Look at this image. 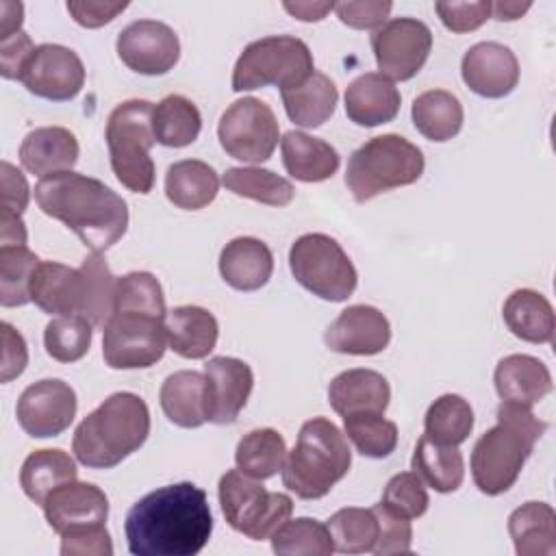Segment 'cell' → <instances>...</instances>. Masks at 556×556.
<instances>
[{
	"instance_id": "6da1fadb",
	"label": "cell",
	"mask_w": 556,
	"mask_h": 556,
	"mask_svg": "<svg viewBox=\"0 0 556 556\" xmlns=\"http://www.w3.org/2000/svg\"><path fill=\"white\" fill-rule=\"evenodd\" d=\"M128 552L135 556H195L213 532L204 489L193 482L150 491L130 506L124 521Z\"/></svg>"
},
{
	"instance_id": "7a4b0ae2",
	"label": "cell",
	"mask_w": 556,
	"mask_h": 556,
	"mask_svg": "<svg viewBox=\"0 0 556 556\" xmlns=\"http://www.w3.org/2000/svg\"><path fill=\"white\" fill-rule=\"evenodd\" d=\"M33 193L39 211L63 222L91 252L102 254L126 235L128 206L98 178L61 172L41 178Z\"/></svg>"
},
{
	"instance_id": "3957f363",
	"label": "cell",
	"mask_w": 556,
	"mask_h": 556,
	"mask_svg": "<svg viewBox=\"0 0 556 556\" xmlns=\"http://www.w3.org/2000/svg\"><path fill=\"white\" fill-rule=\"evenodd\" d=\"M497 424L489 428L471 450V476L480 493H506L519 478L547 424L530 406L502 402L495 410Z\"/></svg>"
},
{
	"instance_id": "277c9868",
	"label": "cell",
	"mask_w": 556,
	"mask_h": 556,
	"mask_svg": "<svg viewBox=\"0 0 556 556\" xmlns=\"http://www.w3.org/2000/svg\"><path fill=\"white\" fill-rule=\"evenodd\" d=\"M150 434V410L141 395L117 391L74 430L72 452L89 469H111L137 452Z\"/></svg>"
},
{
	"instance_id": "5b68a950",
	"label": "cell",
	"mask_w": 556,
	"mask_h": 556,
	"mask_svg": "<svg viewBox=\"0 0 556 556\" xmlns=\"http://www.w3.org/2000/svg\"><path fill=\"white\" fill-rule=\"evenodd\" d=\"M350 465L345 434L328 417H313L302 424L293 450L287 452L282 484L300 500H319L348 476Z\"/></svg>"
},
{
	"instance_id": "8992f818",
	"label": "cell",
	"mask_w": 556,
	"mask_h": 556,
	"mask_svg": "<svg viewBox=\"0 0 556 556\" xmlns=\"http://www.w3.org/2000/svg\"><path fill=\"white\" fill-rule=\"evenodd\" d=\"M426 167L424 152L402 135L371 137L348 161L345 187L356 202H367L384 191L413 185Z\"/></svg>"
},
{
	"instance_id": "52a82bcc",
	"label": "cell",
	"mask_w": 556,
	"mask_h": 556,
	"mask_svg": "<svg viewBox=\"0 0 556 556\" xmlns=\"http://www.w3.org/2000/svg\"><path fill=\"white\" fill-rule=\"evenodd\" d=\"M154 104L148 100L119 102L106 119V148L115 178L132 193H150L154 187V161L150 148L156 143L152 130Z\"/></svg>"
},
{
	"instance_id": "ba28073f",
	"label": "cell",
	"mask_w": 556,
	"mask_h": 556,
	"mask_svg": "<svg viewBox=\"0 0 556 556\" xmlns=\"http://www.w3.org/2000/svg\"><path fill=\"white\" fill-rule=\"evenodd\" d=\"M217 497L228 526L252 541L271 539L293 513V500L287 493L267 491L263 480L239 469H228L219 478Z\"/></svg>"
},
{
	"instance_id": "9c48e42d",
	"label": "cell",
	"mask_w": 556,
	"mask_h": 556,
	"mask_svg": "<svg viewBox=\"0 0 556 556\" xmlns=\"http://www.w3.org/2000/svg\"><path fill=\"white\" fill-rule=\"evenodd\" d=\"M315 72L313 52L293 35H269L243 48L232 67V91H252L267 85L280 89L306 80Z\"/></svg>"
},
{
	"instance_id": "30bf717a",
	"label": "cell",
	"mask_w": 556,
	"mask_h": 556,
	"mask_svg": "<svg viewBox=\"0 0 556 556\" xmlns=\"http://www.w3.org/2000/svg\"><path fill=\"white\" fill-rule=\"evenodd\" d=\"M289 267L298 285L326 302H345L358 285L350 256L324 232L298 237L289 250Z\"/></svg>"
},
{
	"instance_id": "8fae6325",
	"label": "cell",
	"mask_w": 556,
	"mask_h": 556,
	"mask_svg": "<svg viewBox=\"0 0 556 556\" xmlns=\"http://www.w3.org/2000/svg\"><path fill=\"white\" fill-rule=\"evenodd\" d=\"M167 348L165 319L150 313L115 311L102 328V358L111 369L152 367Z\"/></svg>"
},
{
	"instance_id": "7c38bea8",
	"label": "cell",
	"mask_w": 556,
	"mask_h": 556,
	"mask_svg": "<svg viewBox=\"0 0 556 556\" xmlns=\"http://www.w3.org/2000/svg\"><path fill=\"white\" fill-rule=\"evenodd\" d=\"M217 137L228 156L243 163H263L278 146L280 126L267 102L245 96L222 113Z\"/></svg>"
},
{
	"instance_id": "4fadbf2b",
	"label": "cell",
	"mask_w": 556,
	"mask_h": 556,
	"mask_svg": "<svg viewBox=\"0 0 556 556\" xmlns=\"http://www.w3.org/2000/svg\"><path fill=\"white\" fill-rule=\"evenodd\" d=\"M376 65L389 80H410L432 50L430 28L415 17H393L371 35Z\"/></svg>"
},
{
	"instance_id": "5bb4252c",
	"label": "cell",
	"mask_w": 556,
	"mask_h": 556,
	"mask_svg": "<svg viewBox=\"0 0 556 556\" xmlns=\"http://www.w3.org/2000/svg\"><path fill=\"white\" fill-rule=\"evenodd\" d=\"M76 408V391L67 382L59 378H43L22 391L15 417L28 437L48 439L59 437L72 426Z\"/></svg>"
},
{
	"instance_id": "9a60e30c",
	"label": "cell",
	"mask_w": 556,
	"mask_h": 556,
	"mask_svg": "<svg viewBox=\"0 0 556 556\" xmlns=\"http://www.w3.org/2000/svg\"><path fill=\"white\" fill-rule=\"evenodd\" d=\"M20 83L37 98L65 102L80 93L85 85V65L80 56L61 43L35 46Z\"/></svg>"
},
{
	"instance_id": "2e32d148",
	"label": "cell",
	"mask_w": 556,
	"mask_h": 556,
	"mask_svg": "<svg viewBox=\"0 0 556 556\" xmlns=\"http://www.w3.org/2000/svg\"><path fill=\"white\" fill-rule=\"evenodd\" d=\"M115 50L128 70L143 76L167 74L180 59L178 35L159 20H135L124 26Z\"/></svg>"
},
{
	"instance_id": "e0dca14e",
	"label": "cell",
	"mask_w": 556,
	"mask_h": 556,
	"mask_svg": "<svg viewBox=\"0 0 556 556\" xmlns=\"http://www.w3.org/2000/svg\"><path fill=\"white\" fill-rule=\"evenodd\" d=\"M324 341L337 354H380L391 341V324L380 308L369 304H354L343 308L339 317L326 328Z\"/></svg>"
},
{
	"instance_id": "ac0fdd59",
	"label": "cell",
	"mask_w": 556,
	"mask_h": 556,
	"mask_svg": "<svg viewBox=\"0 0 556 556\" xmlns=\"http://www.w3.org/2000/svg\"><path fill=\"white\" fill-rule=\"evenodd\" d=\"M48 526L61 536L91 526L106 523L109 497L106 493L91 484L72 480L54 489L41 504Z\"/></svg>"
},
{
	"instance_id": "d6986e66",
	"label": "cell",
	"mask_w": 556,
	"mask_h": 556,
	"mask_svg": "<svg viewBox=\"0 0 556 556\" xmlns=\"http://www.w3.org/2000/svg\"><path fill=\"white\" fill-rule=\"evenodd\" d=\"M460 76L473 93L482 98H504L519 83V61L508 46L480 41L463 54Z\"/></svg>"
},
{
	"instance_id": "ffe728a7",
	"label": "cell",
	"mask_w": 556,
	"mask_h": 556,
	"mask_svg": "<svg viewBox=\"0 0 556 556\" xmlns=\"http://www.w3.org/2000/svg\"><path fill=\"white\" fill-rule=\"evenodd\" d=\"M208 389V421L235 424L254 387L252 367L235 356H213L204 363Z\"/></svg>"
},
{
	"instance_id": "44dd1931",
	"label": "cell",
	"mask_w": 556,
	"mask_h": 556,
	"mask_svg": "<svg viewBox=\"0 0 556 556\" xmlns=\"http://www.w3.org/2000/svg\"><path fill=\"white\" fill-rule=\"evenodd\" d=\"M78 154L76 135L63 126H39L30 130L20 146L22 167L39 178L72 172Z\"/></svg>"
},
{
	"instance_id": "7402d4cb",
	"label": "cell",
	"mask_w": 556,
	"mask_h": 556,
	"mask_svg": "<svg viewBox=\"0 0 556 556\" xmlns=\"http://www.w3.org/2000/svg\"><path fill=\"white\" fill-rule=\"evenodd\" d=\"M391 400L387 378L374 369H348L328 384V402L341 417L378 413L384 415Z\"/></svg>"
},
{
	"instance_id": "603a6c76",
	"label": "cell",
	"mask_w": 556,
	"mask_h": 556,
	"mask_svg": "<svg viewBox=\"0 0 556 556\" xmlns=\"http://www.w3.org/2000/svg\"><path fill=\"white\" fill-rule=\"evenodd\" d=\"M400 89L380 72L354 78L345 89V115L356 126L374 128L395 119L400 113Z\"/></svg>"
},
{
	"instance_id": "cb8c5ba5",
	"label": "cell",
	"mask_w": 556,
	"mask_h": 556,
	"mask_svg": "<svg viewBox=\"0 0 556 556\" xmlns=\"http://www.w3.org/2000/svg\"><path fill=\"white\" fill-rule=\"evenodd\" d=\"M274 271L269 245L256 237H235L219 252V274L237 291H256L265 287Z\"/></svg>"
},
{
	"instance_id": "d4e9b609",
	"label": "cell",
	"mask_w": 556,
	"mask_h": 556,
	"mask_svg": "<svg viewBox=\"0 0 556 556\" xmlns=\"http://www.w3.org/2000/svg\"><path fill=\"white\" fill-rule=\"evenodd\" d=\"M30 302L48 315H80L83 274L56 261H41L33 274Z\"/></svg>"
},
{
	"instance_id": "484cf974",
	"label": "cell",
	"mask_w": 556,
	"mask_h": 556,
	"mask_svg": "<svg viewBox=\"0 0 556 556\" xmlns=\"http://www.w3.org/2000/svg\"><path fill=\"white\" fill-rule=\"evenodd\" d=\"M502 402L534 406L552 391V374L543 361L530 354L504 356L493 374Z\"/></svg>"
},
{
	"instance_id": "4316f807",
	"label": "cell",
	"mask_w": 556,
	"mask_h": 556,
	"mask_svg": "<svg viewBox=\"0 0 556 556\" xmlns=\"http://www.w3.org/2000/svg\"><path fill=\"white\" fill-rule=\"evenodd\" d=\"M165 417L180 428H200L208 421V389L204 371L180 369L169 374L159 391Z\"/></svg>"
},
{
	"instance_id": "83f0119b",
	"label": "cell",
	"mask_w": 556,
	"mask_h": 556,
	"mask_svg": "<svg viewBox=\"0 0 556 556\" xmlns=\"http://www.w3.org/2000/svg\"><path fill=\"white\" fill-rule=\"evenodd\" d=\"M165 328L169 350L189 361L206 358L215 350L219 337V324L215 315L195 304L167 311Z\"/></svg>"
},
{
	"instance_id": "f1b7e54d",
	"label": "cell",
	"mask_w": 556,
	"mask_h": 556,
	"mask_svg": "<svg viewBox=\"0 0 556 556\" xmlns=\"http://www.w3.org/2000/svg\"><path fill=\"white\" fill-rule=\"evenodd\" d=\"M282 165L287 174L302 182H324L339 169V152L324 139L302 130H289L280 139Z\"/></svg>"
},
{
	"instance_id": "f546056e",
	"label": "cell",
	"mask_w": 556,
	"mask_h": 556,
	"mask_svg": "<svg viewBox=\"0 0 556 556\" xmlns=\"http://www.w3.org/2000/svg\"><path fill=\"white\" fill-rule=\"evenodd\" d=\"M285 111L295 126L317 128L328 122L337 109V85L321 72H313L306 80L280 89Z\"/></svg>"
},
{
	"instance_id": "4dcf8cb0",
	"label": "cell",
	"mask_w": 556,
	"mask_h": 556,
	"mask_svg": "<svg viewBox=\"0 0 556 556\" xmlns=\"http://www.w3.org/2000/svg\"><path fill=\"white\" fill-rule=\"evenodd\" d=\"M502 317L508 330L528 343H552L556 317L549 300L534 289L513 291L504 306Z\"/></svg>"
},
{
	"instance_id": "1f68e13d",
	"label": "cell",
	"mask_w": 556,
	"mask_h": 556,
	"mask_svg": "<svg viewBox=\"0 0 556 556\" xmlns=\"http://www.w3.org/2000/svg\"><path fill=\"white\" fill-rule=\"evenodd\" d=\"M219 191L217 172L198 159L176 161L165 174V195L182 211H200L208 206Z\"/></svg>"
},
{
	"instance_id": "d6a6232c",
	"label": "cell",
	"mask_w": 556,
	"mask_h": 556,
	"mask_svg": "<svg viewBox=\"0 0 556 556\" xmlns=\"http://www.w3.org/2000/svg\"><path fill=\"white\" fill-rule=\"evenodd\" d=\"M508 534L519 556H552L556 552V513L545 502H526L508 517Z\"/></svg>"
},
{
	"instance_id": "836d02e7",
	"label": "cell",
	"mask_w": 556,
	"mask_h": 556,
	"mask_svg": "<svg viewBox=\"0 0 556 556\" xmlns=\"http://www.w3.org/2000/svg\"><path fill=\"white\" fill-rule=\"evenodd\" d=\"M76 463L67 452L59 447H43L30 452L22 463L20 486L28 500L41 506L54 489L76 480Z\"/></svg>"
},
{
	"instance_id": "e575fe53",
	"label": "cell",
	"mask_w": 556,
	"mask_h": 556,
	"mask_svg": "<svg viewBox=\"0 0 556 556\" xmlns=\"http://www.w3.org/2000/svg\"><path fill=\"white\" fill-rule=\"evenodd\" d=\"M410 467L419 480L437 493L456 491L465 478V460L458 445H439L426 434H421L415 445Z\"/></svg>"
},
{
	"instance_id": "d590c367",
	"label": "cell",
	"mask_w": 556,
	"mask_h": 556,
	"mask_svg": "<svg viewBox=\"0 0 556 556\" xmlns=\"http://www.w3.org/2000/svg\"><path fill=\"white\" fill-rule=\"evenodd\" d=\"M413 124L430 141H450L463 128V104L445 89H428L413 100Z\"/></svg>"
},
{
	"instance_id": "8d00e7d4",
	"label": "cell",
	"mask_w": 556,
	"mask_h": 556,
	"mask_svg": "<svg viewBox=\"0 0 556 556\" xmlns=\"http://www.w3.org/2000/svg\"><path fill=\"white\" fill-rule=\"evenodd\" d=\"M152 130L156 143L165 148H185L198 139L202 130V115L189 98L172 93L154 104Z\"/></svg>"
},
{
	"instance_id": "74e56055",
	"label": "cell",
	"mask_w": 556,
	"mask_h": 556,
	"mask_svg": "<svg viewBox=\"0 0 556 556\" xmlns=\"http://www.w3.org/2000/svg\"><path fill=\"white\" fill-rule=\"evenodd\" d=\"M287 458V443L274 428H256L241 437L235 450L237 469L256 478H274Z\"/></svg>"
},
{
	"instance_id": "f35d334b",
	"label": "cell",
	"mask_w": 556,
	"mask_h": 556,
	"mask_svg": "<svg viewBox=\"0 0 556 556\" xmlns=\"http://www.w3.org/2000/svg\"><path fill=\"white\" fill-rule=\"evenodd\" d=\"M473 430V408L456 393L437 397L424 417V434L439 445H460Z\"/></svg>"
},
{
	"instance_id": "ab89813d",
	"label": "cell",
	"mask_w": 556,
	"mask_h": 556,
	"mask_svg": "<svg viewBox=\"0 0 556 556\" xmlns=\"http://www.w3.org/2000/svg\"><path fill=\"white\" fill-rule=\"evenodd\" d=\"M83 274V311L80 315L96 328H104L115 311L117 278L111 274L100 252H91L78 267Z\"/></svg>"
},
{
	"instance_id": "60d3db41",
	"label": "cell",
	"mask_w": 556,
	"mask_h": 556,
	"mask_svg": "<svg viewBox=\"0 0 556 556\" xmlns=\"http://www.w3.org/2000/svg\"><path fill=\"white\" fill-rule=\"evenodd\" d=\"M228 191L267 206H287L293 202V185L265 167H230L222 176Z\"/></svg>"
},
{
	"instance_id": "b9f144b4",
	"label": "cell",
	"mask_w": 556,
	"mask_h": 556,
	"mask_svg": "<svg viewBox=\"0 0 556 556\" xmlns=\"http://www.w3.org/2000/svg\"><path fill=\"white\" fill-rule=\"evenodd\" d=\"M334 552L341 554H374L378 541V519L371 508H341L326 521Z\"/></svg>"
},
{
	"instance_id": "7bdbcfd3",
	"label": "cell",
	"mask_w": 556,
	"mask_h": 556,
	"mask_svg": "<svg viewBox=\"0 0 556 556\" xmlns=\"http://www.w3.org/2000/svg\"><path fill=\"white\" fill-rule=\"evenodd\" d=\"M41 258L28 245H0V304L4 308L30 302L33 274Z\"/></svg>"
},
{
	"instance_id": "ee69618b",
	"label": "cell",
	"mask_w": 556,
	"mask_h": 556,
	"mask_svg": "<svg viewBox=\"0 0 556 556\" xmlns=\"http://www.w3.org/2000/svg\"><path fill=\"white\" fill-rule=\"evenodd\" d=\"M271 549L285 556H330L334 545L326 523L311 517H298L287 519L271 534Z\"/></svg>"
},
{
	"instance_id": "f6af8a7d",
	"label": "cell",
	"mask_w": 556,
	"mask_h": 556,
	"mask_svg": "<svg viewBox=\"0 0 556 556\" xmlns=\"http://www.w3.org/2000/svg\"><path fill=\"white\" fill-rule=\"evenodd\" d=\"M91 321L83 315H56L43 330V345L50 358L59 363L80 361L93 339Z\"/></svg>"
},
{
	"instance_id": "bcb514c9",
	"label": "cell",
	"mask_w": 556,
	"mask_h": 556,
	"mask_svg": "<svg viewBox=\"0 0 556 556\" xmlns=\"http://www.w3.org/2000/svg\"><path fill=\"white\" fill-rule=\"evenodd\" d=\"M343 430L361 456L387 458L395 452L397 426L378 413L348 415L343 417Z\"/></svg>"
},
{
	"instance_id": "7dc6e473",
	"label": "cell",
	"mask_w": 556,
	"mask_h": 556,
	"mask_svg": "<svg viewBox=\"0 0 556 556\" xmlns=\"http://www.w3.org/2000/svg\"><path fill=\"white\" fill-rule=\"evenodd\" d=\"M115 311H139L165 319L167 308L161 282L150 271H130L117 278Z\"/></svg>"
},
{
	"instance_id": "c3c4849f",
	"label": "cell",
	"mask_w": 556,
	"mask_h": 556,
	"mask_svg": "<svg viewBox=\"0 0 556 556\" xmlns=\"http://www.w3.org/2000/svg\"><path fill=\"white\" fill-rule=\"evenodd\" d=\"M380 504L400 517L417 519L428 510L430 497L415 471H402L387 482Z\"/></svg>"
},
{
	"instance_id": "681fc988",
	"label": "cell",
	"mask_w": 556,
	"mask_h": 556,
	"mask_svg": "<svg viewBox=\"0 0 556 556\" xmlns=\"http://www.w3.org/2000/svg\"><path fill=\"white\" fill-rule=\"evenodd\" d=\"M378 519V541L374 547L376 556H389V554H404L410 549L413 543V526L410 519L400 517L391 513L380 502L371 506Z\"/></svg>"
},
{
	"instance_id": "f907efd6",
	"label": "cell",
	"mask_w": 556,
	"mask_h": 556,
	"mask_svg": "<svg viewBox=\"0 0 556 556\" xmlns=\"http://www.w3.org/2000/svg\"><path fill=\"white\" fill-rule=\"evenodd\" d=\"M434 11L447 30L471 33L491 17V2H434Z\"/></svg>"
},
{
	"instance_id": "816d5d0a",
	"label": "cell",
	"mask_w": 556,
	"mask_h": 556,
	"mask_svg": "<svg viewBox=\"0 0 556 556\" xmlns=\"http://www.w3.org/2000/svg\"><path fill=\"white\" fill-rule=\"evenodd\" d=\"M63 556H111L113 543L106 526H91L76 532L61 534Z\"/></svg>"
},
{
	"instance_id": "f5cc1de1",
	"label": "cell",
	"mask_w": 556,
	"mask_h": 556,
	"mask_svg": "<svg viewBox=\"0 0 556 556\" xmlns=\"http://www.w3.org/2000/svg\"><path fill=\"white\" fill-rule=\"evenodd\" d=\"M391 9V2H337L332 11L350 28L376 30L387 22Z\"/></svg>"
},
{
	"instance_id": "db71d44e",
	"label": "cell",
	"mask_w": 556,
	"mask_h": 556,
	"mask_svg": "<svg viewBox=\"0 0 556 556\" xmlns=\"http://www.w3.org/2000/svg\"><path fill=\"white\" fill-rule=\"evenodd\" d=\"M35 43L24 30H17L4 39H0V74L7 80H20L22 70L33 54Z\"/></svg>"
},
{
	"instance_id": "11a10c76",
	"label": "cell",
	"mask_w": 556,
	"mask_h": 556,
	"mask_svg": "<svg viewBox=\"0 0 556 556\" xmlns=\"http://www.w3.org/2000/svg\"><path fill=\"white\" fill-rule=\"evenodd\" d=\"M0 337H2V382H11L13 378L22 376V371L28 365V348L24 337L7 321L0 324Z\"/></svg>"
},
{
	"instance_id": "9f6ffc18",
	"label": "cell",
	"mask_w": 556,
	"mask_h": 556,
	"mask_svg": "<svg viewBox=\"0 0 556 556\" xmlns=\"http://www.w3.org/2000/svg\"><path fill=\"white\" fill-rule=\"evenodd\" d=\"M126 9H128V2H93V0L67 2V13L76 24L85 28H100L113 22Z\"/></svg>"
},
{
	"instance_id": "6f0895ef",
	"label": "cell",
	"mask_w": 556,
	"mask_h": 556,
	"mask_svg": "<svg viewBox=\"0 0 556 556\" xmlns=\"http://www.w3.org/2000/svg\"><path fill=\"white\" fill-rule=\"evenodd\" d=\"M0 174H2V211L22 215L30 198V187L26 182V176L9 161L0 163Z\"/></svg>"
},
{
	"instance_id": "680465c9",
	"label": "cell",
	"mask_w": 556,
	"mask_h": 556,
	"mask_svg": "<svg viewBox=\"0 0 556 556\" xmlns=\"http://www.w3.org/2000/svg\"><path fill=\"white\" fill-rule=\"evenodd\" d=\"M26 226L22 215L0 211V245H26Z\"/></svg>"
},
{
	"instance_id": "91938a15",
	"label": "cell",
	"mask_w": 556,
	"mask_h": 556,
	"mask_svg": "<svg viewBox=\"0 0 556 556\" xmlns=\"http://www.w3.org/2000/svg\"><path fill=\"white\" fill-rule=\"evenodd\" d=\"M282 9L293 17H298L300 22H319L334 9V4L332 2H282Z\"/></svg>"
},
{
	"instance_id": "94428289",
	"label": "cell",
	"mask_w": 556,
	"mask_h": 556,
	"mask_svg": "<svg viewBox=\"0 0 556 556\" xmlns=\"http://www.w3.org/2000/svg\"><path fill=\"white\" fill-rule=\"evenodd\" d=\"M24 22V4L22 2H0V39L22 30Z\"/></svg>"
},
{
	"instance_id": "6125c7cd",
	"label": "cell",
	"mask_w": 556,
	"mask_h": 556,
	"mask_svg": "<svg viewBox=\"0 0 556 556\" xmlns=\"http://www.w3.org/2000/svg\"><path fill=\"white\" fill-rule=\"evenodd\" d=\"M532 7V2H491V15L500 22H515L519 20L528 9Z\"/></svg>"
}]
</instances>
